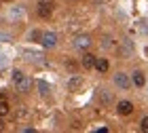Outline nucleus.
Instances as JSON below:
<instances>
[{"label": "nucleus", "instance_id": "nucleus-1", "mask_svg": "<svg viewBox=\"0 0 148 133\" xmlns=\"http://www.w3.org/2000/svg\"><path fill=\"white\" fill-rule=\"evenodd\" d=\"M11 80H13V85H15V89L19 93H28L32 89V78L28 74H23L21 70H13L11 72Z\"/></svg>", "mask_w": 148, "mask_h": 133}, {"label": "nucleus", "instance_id": "nucleus-2", "mask_svg": "<svg viewBox=\"0 0 148 133\" xmlns=\"http://www.w3.org/2000/svg\"><path fill=\"white\" fill-rule=\"evenodd\" d=\"M72 44H74V49H78V51H87L93 44V40H91V36H87V34H78Z\"/></svg>", "mask_w": 148, "mask_h": 133}, {"label": "nucleus", "instance_id": "nucleus-3", "mask_svg": "<svg viewBox=\"0 0 148 133\" xmlns=\"http://www.w3.org/2000/svg\"><path fill=\"white\" fill-rule=\"evenodd\" d=\"M40 42H42L45 49H53V46H57V34L55 32H42Z\"/></svg>", "mask_w": 148, "mask_h": 133}, {"label": "nucleus", "instance_id": "nucleus-4", "mask_svg": "<svg viewBox=\"0 0 148 133\" xmlns=\"http://www.w3.org/2000/svg\"><path fill=\"white\" fill-rule=\"evenodd\" d=\"M51 11H53V2H51V0H40V2H38V15L42 19H49Z\"/></svg>", "mask_w": 148, "mask_h": 133}, {"label": "nucleus", "instance_id": "nucleus-5", "mask_svg": "<svg viewBox=\"0 0 148 133\" xmlns=\"http://www.w3.org/2000/svg\"><path fill=\"white\" fill-rule=\"evenodd\" d=\"M114 85H116L119 89H129L131 87V78L125 74V72H119V74H114Z\"/></svg>", "mask_w": 148, "mask_h": 133}, {"label": "nucleus", "instance_id": "nucleus-6", "mask_svg": "<svg viewBox=\"0 0 148 133\" xmlns=\"http://www.w3.org/2000/svg\"><path fill=\"white\" fill-rule=\"evenodd\" d=\"M119 114L121 116H129L131 112H133V104L131 102H127V99H123V102H119Z\"/></svg>", "mask_w": 148, "mask_h": 133}, {"label": "nucleus", "instance_id": "nucleus-7", "mask_svg": "<svg viewBox=\"0 0 148 133\" xmlns=\"http://www.w3.org/2000/svg\"><path fill=\"white\" fill-rule=\"evenodd\" d=\"M95 61H97V57L91 55V53H85V55H83V68H85V70L95 68Z\"/></svg>", "mask_w": 148, "mask_h": 133}, {"label": "nucleus", "instance_id": "nucleus-8", "mask_svg": "<svg viewBox=\"0 0 148 133\" xmlns=\"http://www.w3.org/2000/svg\"><path fill=\"white\" fill-rule=\"evenodd\" d=\"M80 85H83V76H78V74H74L70 80H68V89L74 93V91H78L80 89Z\"/></svg>", "mask_w": 148, "mask_h": 133}, {"label": "nucleus", "instance_id": "nucleus-9", "mask_svg": "<svg viewBox=\"0 0 148 133\" xmlns=\"http://www.w3.org/2000/svg\"><path fill=\"white\" fill-rule=\"evenodd\" d=\"M9 112H11V104L6 102L4 93H0V116H6Z\"/></svg>", "mask_w": 148, "mask_h": 133}, {"label": "nucleus", "instance_id": "nucleus-10", "mask_svg": "<svg viewBox=\"0 0 148 133\" xmlns=\"http://www.w3.org/2000/svg\"><path fill=\"white\" fill-rule=\"evenodd\" d=\"M133 85H136V87H144L146 85V76H144V72H133Z\"/></svg>", "mask_w": 148, "mask_h": 133}, {"label": "nucleus", "instance_id": "nucleus-11", "mask_svg": "<svg viewBox=\"0 0 148 133\" xmlns=\"http://www.w3.org/2000/svg\"><path fill=\"white\" fill-rule=\"evenodd\" d=\"M108 68H110L108 59H97V61H95V70L102 72V74H106V72H108Z\"/></svg>", "mask_w": 148, "mask_h": 133}, {"label": "nucleus", "instance_id": "nucleus-12", "mask_svg": "<svg viewBox=\"0 0 148 133\" xmlns=\"http://www.w3.org/2000/svg\"><path fill=\"white\" fill-rule=\"evenodd\" d=\"M15 121H19V123H23V121H30V112H28V110H19L17 114H15Z\"/></svg>", "mask_w": 148, "mask_h": 133}, {"label": "nucleus", "instance_id": "nucleus-13", "mask_svg": "<svg viewBox=\"0 0 148 133\" xmlns=\"http://www.w3.org/2000/svg\"><path fill=\"white\" fill-rule=\"evenodd\" d=\"M99 97H102V102H104L106 106H108V104H112V95H110V93L106 91V89H102V91H99Z\"/></svg>", "mask_w": 148, "mask_h": 133}, {"label": "nucleus", "instance_id": "nucleus-14", "mask_svg": "<svg viewBox=\"0 0 148 133\" xmlns=\"http://www.w3.org/2000/svg\"><path fill=\"white\" fill-rule=\"evenodd\" d=\"M36 85H38V91L42 93V95H49V85H47L45 80H38Z\"/></svg>", "mask_w": 148, "mask_h": 133}, {"label": "nucleus", "instance_id": "nucleus-15", "mask_svg": "<svg viewBox=\"0 0 148 133\" xmlns=\"http://www.w3.org/2000/svg\"><path fill=\"white\" fill-rule=\"evenodd\" d=\"M140 129H142L144 133H148V116H144L142 121H140Z\"/></svg>", "mask_w": 148, "mask_h": 133}, {"label": "nucleus", "instance_id": "nucleus-16", "mask_svg": "<svg viewBox=\"0 0 148 133\" xmlns=\"http://www.w3.org/2000/svg\"><path fill=\"white\" fill-rule=\"evenodd\" d=\"M40 36H42V32H38V30L30 32V40H36V38H40Z\"/></svg>", "mask_w": 148, "mask_h": 133}, {"label": "nucleus", "instance_id": "nucleus-17", "mask_svg": "<svg viewBox=\"0 0 148 133\" xmlns=\"http://www.w3.org/2000/svg\"><path fill=\"white\" fill-rule=\"evenodd\" d=\"M0 118H2V116H0ZM2 129H4V123H2V121H0V131H2Z\"/></svg>", "mask_w": 148, "mask_h": 133}]
</instances>
